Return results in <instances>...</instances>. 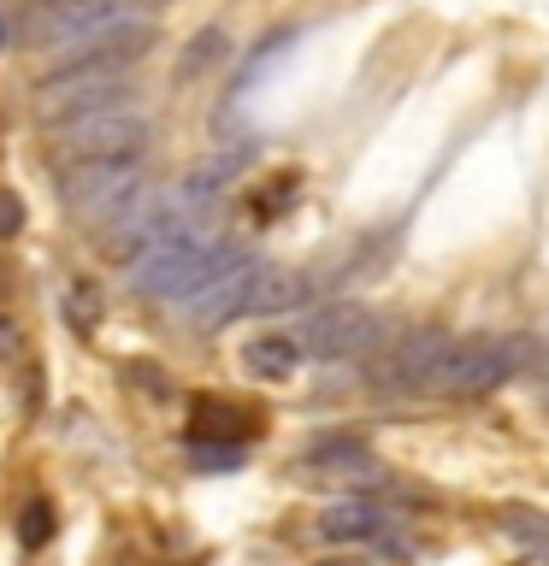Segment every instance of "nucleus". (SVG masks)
Instances as JSON below:
<instances>
[{
  "label": "nucleus",
  "mask_w": 549,
  "mask_h": 566,
  "mask_svg": "<svg viewBox=\"0 0 549 566\" xmlns=\"http://www.w3.org/2000/svg\"><path fill=\"white\" fill-rule=\"evenodd\" d=\"M12 42L53 48V53H89V48H148L154 42V7L148 0H48L12 18Z\"/></svg>",
  "instance_id": "nucleus-1"
},
{
  "label": "nucleus",
  "mask_w": 549,
  "mask_h": 566,
  "mask_svg": "<svg viewBox=\"0 0 549 566\" xmlns=\"http://www.w3.org/2000/svg\"><path fill=\"white\" fill-rule=\"evenodd\" d=\"M230 260H237V248H230V242H213L207 230H189V237H166V242L131 254V260H124V277H131L136 295L189 307V301L201 295Z\"/></svg>",
  "instance_id": "nucleus-2"
},
{
  "label": "nucleus",
  "mask_w": 549,
  "mask_h": 566,
  "mask_svg": "<svg viewBox=\"0 0 549 566\" xmlns=\"http://www.w3.org/2000/svg\"><path fill=\"white\" fill-rule=\"evenodd\" d=\"M142 177H148V148L83 154V159H71V166H65V207L77 212L83 224L118 219V212L142 195Z\"/></svg>",
  "instance_id": "nucleus-3"
},
{
  "label": "nucleus",
  "mask_w": 549,
  "mask_h": 566,
  "mask_svg": "<svg viewBox=\"0 0 549 566\" xmlns=\"http://www.w3.org/2000/svg\"><path fill=\"white\" fill-rule=\"evenodd\" d=\"M526 366H531L526 336H460L449 348V366H443V389L449 396H485V389L520 378Z\"/></svg>",
  "instance_id": "nucleus-4"
},
{
  "label": "nucleus",
  "mask_w": 549,
  "mask_h": 566,
  "mask_svg": "<svg viewBox=\"0 0 549 566\" xmlns=\"http://www.w3.org/2000/svg\"><path fill=\"white\" fill-rule=\"evenodd\" d=\"M449 348H455V336H443V331L396 336V343L372 360V389H384V396H425V389H443Z\"/></svg>",
  "instance_id": "nucleus-5"
},
{
  "label": "nucleus",
  "mask_w": 549,
  "mask_h": 566,
  "mask_svg": "<svg viewBox=\"0 0 549 566\" xmlns=\"http://www.w3.org/2000/svg\"><path fill=\"white\" fill-rule=\"evenodd\" d=\"M296 343L313 360H354V354L379 348V313L361 307V301H331V307L301 318Z\"/></svg>",
  "instance_id": "nucleus-6"
},
{
  "label": "nucleus",
  "mask_w": 549,
  "mask_h": 566,
  "mask_svg": "<svg viewBox=\"0 0 549 566\" xmlns=\"http://www.w3.org/2000/svg\"><path fill=\"white\" fill-rule=\"evenodd\" d=\"M60 130V148L71 159L83 154H131V148H148V113H136L131 101L124 106H95V113H71V118H53Z\"/></svg>",
  "instance_id": "nucleus-7"
},
{
  "label": "nucleus",
  "mask_w": 549,
  "mask_h": 566,
  "mask_svg": "<svg viewBox=\"0 0 549 566\" xmlns=\"http://www.w3.org/2000/svg\"><path fill=\"white\" fill-rule=\"evenodd\" d=\"M260 265H266V260H248V254H237V260H230L219 277L207 283L201 295L189 301V313L201 318V325H225V318L248 313V295H255V277H260Z\"/></svg>",
  "instance_id": "nucleus-8"
},
{
  "label": "nucleus",
  "mask_w": 549,
  "mask_h": 566,
  "mask_svg": "<svg viewBox=\"0 0 549 566\" xmlns=\"http://www.w3.org/2000/svg\"><path fill=\"white\" fill-rule=\"evenodd\" d=\"M396 525L379 502H336L319 513V537L325 543H379L384 531Z\"/></svg>",
  "instance_id": "nucleus-9"
},
{
  "label": "nucleus",
  "mask_w": 549,
  "mask_h": 566,
  "mask_svg": "<svg viewBox=\"0 0 549 566\" xmlns=\"http://www.w3.org/2000/svg\"><path fill=\"white\" fill-rule=\"evenodd\" d=\"M296 366H301V343H296V336H283V331L242 343V371H248V378H260V384L296 378Z\"/></svg>",
  "instance_id": "nucleus-10"
},
{
  "label": "nucleus",
  "mask_w": 549,
  "mask_h": 566,
  "mask_svg": "<svg viewBox=\"0 0 549 566\" xmlns=\"http://www.w3.org/2000/svg\"><path fill=\"white\" fill-rule=\"evenodd\" d=\"M189 424H195L189 437H213V442H248L255 437L248 413L237 401H225V396H195L189 401Z\"/></svg>",
  "instance_id": "nucleus-11"
},
{
  "label": "nucleus",
  "mask_w": 549,
  "mask_h": 566,
  "mask_svg": "<svg viewBox=\"0 0 549 566\" xmlns=\"http://www.w3.org/2000/svg\"><path fill=\"white\" fill-rule=\"evenodd\" d=\"M301 472H361V478H379L372 449L361 437H319L313 449L301 454Z\"/></svg>",
  "instance_id": "nucleus-12"
},
{
  "label": "nucleus",
  "mask_w": 549,
  "mask_h": 566,
  "mask_svg": "<svg viewBox=\"0 0 549 566\" xmlns=\"http://www.w3.org/2000/svg\"><path fill=\"white\" fill-rule=\"evenodd\" d=\"M184 454H189V467H195V472L225 478V472H237L242 460H248V442H213V437H189V442H184Z\"/></svg>",
  "instance_id": "nucleus-13"
},
{
  "label": "nucleus",
  "mask_w": 549,
  "mask_h": 566,
  "mask_svg": "<svg viewBox=\"0 0 549 566\" xmlns=\"http://www.w3.org/2000/svg\"><path fill=\"white\" fill-rule=\"evenodd\" d=\"M60 313H65V325L89 336L101 325V290H95V277H71L65 283V295H60Z\"/></svg>",
  "instance_id": "nucleus-14"
},
{
  "label": "nucleus",
  "mask_w": 549,
  "mask_h": 566,
  "mask_svg": "<svg viewBox=\"0 0 549 566\" xmlns=\"http://www.w3.org/2000/svg\"><path fill=\"white\" fill-rule=\"evenodd\" d=\"M503 531L520 548H538V555H549V513H538V507H508L503 513Z\"/></svg>",
  "instance_id": "nucleus-15"
},
{
  "label": "nucleus",
  "mask_w": 549,
  "mask_h": 566,
  "mask_svg": "<svg viewBox=\"0 0 549 566\" xmlns=\"http://www.w3.org/2000/svg\"><path fill=\"white\" fill-rule=\"evenodd\" d=\"M296 207V177H272L260 195H248V219L255 224H272L278 212H290Z\"/></svg>",
  "instance_id": "nucleus-16"
},
{
  "label": "nucleus",
  "mask_w": 549,
  "mask_h": 566,
  "mask_svg": "<svg viewBox=\"0 0 549 566\" xmlns=\"http://www.w3.org/2000/svg\"><path fill=\"white\" fill-rule=\"evenodd\" d=\"M53 531H60V520H53V502H42V495H35V502L18 513V543H24V548H42Z\"/></svg>",
  "instance_id": "nucleus-17"
},
{
  "label": "nucleus",
  "mask_w": 549,
  "mask_h": 566,
  "mask_svg": "<svg viewBox=\"0 0 549 566\" xmlns=\"http://www.w3.org/2000/svg\"><path fill=\"white\" fill-rule=\"evenodd\" d=\"M219 60H225V30H201L184 53V77H201V71L219 65Z\"/></svg>",
  "instance_id": "nucleus-18"
},
{
  "label": "nucleus",
  "mask_w": 549,
  "mask_h": 566,
  "mask_svg": "<svg viewBox=\"0 0 549 566\" xmlns=\"http://www.w3.org/2000/svg\"><path fill=\"white\" fill-rule=\"evenodd\" d=\"M24 230V201H18V189L0 184V237H18Z\"/></svg>",
  "instance_id": "nucleus-19"
},
{
  "label": "nucleus",
  "mask_w": 549,
  "mask_h": 566,
  "mask_svg": "<svg viewBox=\"0 0 549 566\" xmlns=\"http://www.w3.org/2000/svg\"><path fill=\"white\" fill-rule=\"evenodd\" d=\"M12 348H18V331L7 325V318H0V354H12Z\"/></svg>",
  "instance_id": "nucleus-20"
},
{
  "label": "nucleus",
  "mask_w": 549,
  "mask_h": 566,
  "mask_svg": "<svg viewBox=\"0 0 549 566\" xmlns=\"http://www.w3.org/2000/svg\"><path fill=\"white\" fill-rule=\"evenodd\" d=\"M0 48H18L12 42V18H0Z\"/></svg>",
  "instance_id": "nucleus-21"
},
{
  "label": "nucleus",
  "mask_w": 549,
  "mask_h": 566,
  "mask_svg": "<svg viewBox=\"0 0 549 566\" xmlns=\"http://www.w3.org/2000/svg\"><path fill=\"white\" fill-rule=\"evenodd\" d=\"M543 378H549V354H543Z\"/></svg>",
  "instance_id": "nucleus-22"
},
{
  "label": "nucleus",
  "mask_w": 549,
  "mask_h": 566,
  "mask_svg": "<svg viewBox=\"0 0 549 566\" xmlns=\"http://www.w3.org/2000/svg\"><path fill=\"white\" fill-rule=\"evenodd\" d=\"M325 566H349V560H325Z\"/></svg>",
  "instance_id": "nucleus-23"
},
{
  "label": "nucleus",
  "mask_w": 549,
  "mask_h": 566,
  "mask_svg": "<svg viewBox=\"0 0 549 566\" xmlns=\"http://www.w3.org/2000/svg\"><path fill=\"white\" fill-rule=\"evenodd\" d=\"M0 290H7V277H0Z\"/></svg>",
  "instance_id": "nucleus-24"
}]
</instances>
